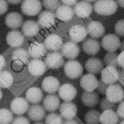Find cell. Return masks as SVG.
I'll return each mask as SVG.
<instances>
[{
    "label": "cell",
    "mask_w": 124,
    "mask_h": 124,
    "mask_svg": "<svg viewBox=\"0 0 124 124\" xmlns=\"http://www.w3.org/2000/svg\"><path fill=\"white\" fill-rule=\"evenodd\" d=\"M124 101H122L121 102H120V104L118 105L117 108V111H116V113L117 115L122 118H124Z\"/></svg>",
    "instance_id": "cell-44"
},
{
    "label": "cell",
    "mask_w": 124,
    "mask_h": 124,
    "mask_svg": "<svg viewBox=\"0 0 124 124\" xmlns=\"http://www.w3.org/2000/svg\"><path fill=\"white\" fill-rule=\"evenodd\" d=\"M59 97L65 101H71L77 95V90L70 83H64L61 86L58 90Z\"/></svg>",
    "instance_id": "cell-13"
},
{
    "label": "cell",
    "mask_w": 124,
    "mask_h": 124,
    "mask_svg": "<svg viewBox=\"0 0 124 124\" xmlns=\"http://www.w3.org/2000/svg\"><path fill=\"white\" fill-rule=\"evenodd\" d=\"M34 124H43L42 123H35Z\"/></svg>",
    "instance_id": "cell-55"
},
{
    "label": "cell",
    "mask_w": 124,
    "mask_h": 124,
    "mask_svg": "<svg viewBox=\"0 0 124 124\" xmlns=\"http://www.w3.org/2000/svg\"><path fill=\"white\" fill-rule=\"evenodd\" d=\"M42 9V3L39 0H23L21 5L22 13L28 16H36Z\"/></svg>",
    "instance_id": "cell-3"
},
{
    "label": "cell",
    "mask_w": 124,
    "mask_h": 124,
    "mask_svg": "<svg viewBox=\"0 0 124 124\" xmlns=\"http://www.w3.org/2000/svg\"><path fill=\"white\" fill-rule=\"evenodd\" d=\"M43 105L45 110L54 112L57 110L60 107V98L56 94H48L44 97Z\"/></svg>",
    "instance_id": "cell-19"
},
{
    "label": "cell",
    "mask_w": 124,
    "mask_h": 124,
    "mask_svg": "<svg viewBox=\"0 0 124 124\" xmlns=\"http://www.w3.org/2000/svg\"><path fill=\"white\" fill-rule=\"evenodd\" d=\"M7 1L11 4H17L21 2L22 0H6Z\"/></svg>",
    "instance_id": "cell-49"
},
{
    "label": "cell",
    "mask_w": 124,
    "mask_h": 124,
    "mask_svg": "<svg viewBox=\"0 0 124 124\" xmlns=\"http://www.w3.org/2000/svg\"><path fill=\"white\" fill-rule=\"evenodd\" d=\"M83 51L90 56H94L98 53L100 48V45L98 41L93 38H88L82 43Z\"/></svg>",
    "instance_id": "cell-25"
},
{
    "label": "cell",
    "mask_w": 124,
    "mask_h": 124,
    "mask_svg": "<svg viewBox=\"0 0 124 124\" xmlns=\"http://www.w3.org/2000/svg\"><path fill=\"white\" fill-rule=\"evenodd\" d=\"M119 124H124V121H122L121 123H120Z\"/></svg>",
    "instance_id": "cell-54"
},
{
    "label": "cell",
    "mask_w": 124,
    "mask_h": 124,
    "mask_svg": "<svg viewBox=\"0 0 124 124\" xmlns=\"http://www.w3.org/2000/svg\"><path fill=\"white\" fill-rule=\"evenodd\" d=\"M104 64L107 66H112L115 67L118 66L117 55L115 52H108L104 57Z\"/></svg>",
    "instance_id": "cell-35"
},
{
    "label": "cell",
    "mask_w": 124,
    "mask_h": 124,
    "mask_svg": "<svg viewBox=\"0 0 124 124\" xmlns=\"http://www.w3.org/2000/svg\"><path fill=\"white\" fill-rule=\"evenodd\" d=\"M55 14L49 10H44L38 16V24L42 28H49L55 23Z\"/></svg>",
    "instance_id": "cell-15"
},
{
    "label": "cell",
    "mask_w": 124,
    "mask_h": 124,
    "mask_svg": "<svg viewBox=\"0 0 124 124\" xmlns=\"http://www.w3.org/2000/svg\"><path fill=\"white\" fill-rule=\"evenodd\" d=\"M12 58L14 62H21L23 64H27L29 62L28 51L22 47L16 48L13 52Z\"/></svg>",
    "instance_id": "cell-32"
},
{
    "label": "cell",
    "mask_w": 124,
    "mask_h": 124,
    "mask_svg": "<svg viewBox=\"0 0 124 124\" xmlns=\"http://www.w3.org/2000/svg\"><path fill=\"white\" fill-rule=\"evenodd\" d=\"M14 82V78L11 73L7 70L0 71V88H8Z\"/></svg>",
    "instance_id": "cell-33"
},
{
    "label": "cell",
    "mask_w": 124,
    "mask_h": 124,
    "mask_svg": "<svg viewBox=\"0 0 124 124\" xmlns=\"http://www.w3.org/2000/svg\"><path fill=\"white\" fill-rule=\"evenodd\" d=\"M85 0L86 1H88V2H93V1H95L96 0Z\"/></svg>",
    "instance_id": "cell-53"
},
{
    "label": "cell",
    "mask_w": 124,
    "mask_h": 124,
    "mask_svg": "<svg viewBox=\"0 0 124 124\" xmlns=\"http://www.w3.org/2000/svg\"><path fill=\"white\" fill-rule=\"evenodd\" d=\"M100 108L102 112L107 109L115 110L116 108V104L109 101L106 97H104L100 102Z\"/></svg>",
    "instance_id": "cell-38"
},
{
    "label": "cell",
    "mask_w": 124,
    "mask_h": 124,
    "mask_svg": "<svg viewBox=\"0 0 124 124\" xmlns=\"http://www.w3.org/2000/svg\"><path fill=\"white\" fill-rule=\"evenodd\" d=\"M80 49L79 46L73 41H68L62 45L61 54L62 56L69 60H74L79 54Z\"/></svg>",
    "instance_id": "cell-6"
},
{
    "label": "cell",
    "mask_w": 124,
    "mask_h": 124,
    "mask_svg": "<svg viewBox=\"0 0 124 124\" xmlns=\"http://www.w3.org/2000/svg\"><path fill=\"white\" fill-rule=\"evenodd\" d=\"M28 52L31 57L34 59H40L45 56L46 53V49L43 43L35 41L30 44Z\"/></svg>",
    "instance_id": "cell-22"
},
{
    "label": "cell",
    "mask_w": 124,
    "mask_h": 124,
    "mask_svg": "<svg viewBox=\"0 0 124 124\" xmlns=\"http://www.w3.org/2000/svg\"><path fill=\"white\" fill-rule=\"evenodd\" d=\"M13 120L12 112L8 109H0V124H10Z\"/></svg>",
    "instance_id": "cell-36"
},
{
    "label": "cell",
    "mask_w": 124,
    "mask_h": 124,
    "mask_svg": "<svg viewBox=\"0 0 124 124\" xmlns=\"http://www.w3.org/2000/svg\"><path fill=\"white\" fill-rule=\"evenodd\" d=\"M87 35V30L81 25L78 24L72 26L69 31V36L72 41L78 43L83 41Z\"/></svg>",
    "instance_id": "cell-11"
},
{
    "label": "cell",
    "mask_w": 124,
    "mask_h": 124,
    "mask_svg": "<svg viewBox=\"0 0 124 124\" xmlns=\"http://www.w3.org/2000/svg\"><path fill=\"white\" fill-rule=\"evenodd\" d=\"M74 11L70 6L62 5L56 9L55 16L61 21L67 22L71 20L74 16Z\"/></svg>",
    "instance_id": "cell-29"
},
{
    "label": "cell",
    "mask_w": 124,
    "mask_h": 124,
    "mask_svg": "<svg viewBox=\"0 0 124 124\" xmlns=\"http://www.w3.org/2000/svg\"><path fill=\"white\" fill-rule=\"evenodd\" d=\"M93 11L92 5L88 1L81 0L76 3L74 7V13L80 18L88 17Z\"/></svg>",
    "instance_id": "cell-14"
},
{
    "label": "cell",
    "mask_w": 124,
    "mask_h": 124,
    "mask_svg": "<svg viewBox=\"0 0 124 124\" xmlns=\"http://www.w3.org/2000/svg\"><path fill=\"white\" fill-rule=\"evenodd\" d=\"M101 113L96 109H90L85 115L84 120L87 124H99Z\"/></svg>",
    "instance_id": "cell-34"
},
{
    "label": "cell",
    "mask_w": 124,
    "mask_h": 124,
    "mask_svg": "<svg viewBox=\"0 0 124 124\" xmlns=\"http://www.w3.org/2000/svg\"><path fill=\"white\" fill-rule=\"evenodd\" d=\"M103 66L104 64L102 61L96 57L88 59L85 64V67L87 71L93 75H96L100 73Z\"/></svg>",
    "instance_id": "cell-24"
},
{
    "label": "cell",
    "mask_w": 124,
    "mask_h": 124,
    "mask_svg": "<svg viewBox=\"0 0 124 124\" xmlns=\"http://www.w3.org/2000/svg\"><path fill=\"white\" fill-rule=\"evenodd\" d=\"M118 5L114 0H97L93 4V10L98 15L110 16L115 13Z\"/></svg>",
    "instance_id": "cell-1"
},
{
    "label": "cell",
    "mask_w": 124,
    "mask_h": 124,
    "mask_svg": "<svg viewBox=\"0 0 124 124\" xmlns=\"http://www.w3.org/2000/svg\"><path fill=\"white\" fill-rule=\"evenodd\" d=\"M86 30L87 34L93 38H98L102 36L105 32V29L103 25L97 21L90 22L88 24Z\"/></svg>",
    "instance_id": "cell-23"
},
{
    "label": "cell",
    "mask_w": 124,
    "mask_h": 124,
    "mask_svg": "<svg viewBox=\"0 0 124 124\" xmlns=\"http://www.w3.org/2000/svg\"><path fill=\"white\" fill-rule=\"evenodd\" d=\"M124 51H123L118 56H117V63L118 65H119L120 67H122L123 69L124 68Z\"/></svg>",
    "instance_id": "cell-45"
},
{
    "label": "cell",
    "mask_w": 124,
    "mask_h": 124,
    "mask_svg": "<svg viewBox=\"0 0 124 124\" xmlns=\"http://www.w3.org/2000/svg\"><path fill=\"white\" fill-rule=\"evenodd\" d=\"M46 66L44 62L39 59H34L28 63L29 73L33 76L42 75L46 71Z\"/></svg>",
    "instance_id": "cell-12"
},
{
    "label": "cell",
    "mask_w": 124,
    "mask_h": 124,
    "mask_svg": "<svg viewBox=\"0 0 124 124\" xmlns=\"http://www.w3.org/2000/svg\"><path fill=\"white\" fill-rule=\"evenodd\" d=\"M5 22L8 27L12 29H16L22 25L23 18L22 16L18 13L11 12L6 15Z\"/></svg>",
    "instance_id": "cell-28"
},
{
    "label": "cell",
    "mask_w": 124,
    "mask_h": 124,
    "mask_svg": "<svg viewBox=\"0 0 124 124\" xmlns=\"http://www.w3.org/2000/svg\"><path fill=\"white\" fill-rule=\"evenodd\" d=\"M44 45L46 49L53 51H57L62 48L63 42L62 39L59 35L52 33L46 37Z\"/></svg>",
    "instance_id": "cell-20"
},
{
    "label": "cell",
    "mask_w": 124,
    "mask_h": 124,
    "mask_svg": "<svg viewBox=\"0 0 124 124\" xmlns=\"http://www.w3.org/2000/svg\"><path fill=\"white\" fill-rule=\"evenodd\" d=\"M8 8V5L5 0H0V15L5 13Z\"/></svg>",
    "instance_id": "cell-43"
},
{
    "label": "cell",
    "mask_w": 124,
    "mask_h": 124,
    "mask_svg": "<svg viewBox=\"0 0 124 124\" xmlns=\"http://www.w3.org/2000/svg\"><path fill=\"white\" fill-rule=\"evenodd\" d=\"M80 85L85 91H93L96 89L98 85V80L94 75L90 73L87 74L81 78Z\"/></svg>",
    "instance_id": "cell-18"
},
{
    "label": "cell",
    "mask_w": 124,
    "mask_h": 124,
    "mask_svg": "<svg viewBox=\"0 0 124 124\" xmlns=\"http://www.w3.org/2000/svg\"><path fill=\"white\" fill-rule=\"evenodd\" d=\"M106 98L112 103H117L123 101L124 92L123 88L118 84H111L108 86L106 92Z\"/></svg>",
    "instance_id": "cell-4"
},
{
    "label": "cell",
    "mask_w": 124,
    "mask_h": 124,
    "mask_svg": "<svg viewBox=\"0 0 124 124\" xmlns=\"http://www.w3.org/2000/svg\"><path fill=\"white\" fill-rule=\"evenodd\" d=\"M62 124H78V123L73 119H68L65 120L62 122Z\"/></svg>",
    "instance_id": "cell-48"
},
{
    "label": "cell",
    "mask_w": 124,
    "mask_h": 124,
    "mask_svg": "<svg viewBox=\"0 0 124 124\" xmlns=\"http://www.w3.org/2000/svg\"><path fill=\"white\" fill-rule=\"evenodd\" d=\"M2 97V93L1 91V90L0 89V100L1 99Z\"/></svg>",
    "instance_id": "cell-52"
},
{
    "label": "cell",
    "mask_w": 124,
    "mask_h": 124,
    "mask_svg": "<svg viewBox=\"0 0 124 124\" xmlns=\"http://www.w3.org/2000/svg\"><path fill=\"white\" fill-rule=\"evenodd\" d=\"M45 123L46 124H62V118L58 113L50 112L46 116Z\"/></svg>",
    "instance_id": "cell-37"
},
{
    "label": "cell",
    "mask_w": 124,
    "mask_h": 124,
    "mask_svg": "<svg viewBox=\"0 0 124 124\" xmlns=\"http://www.w3.org/2000/svg\"><path fill=\"white\" fill-rule=\"evenodd\" d=\"M43 95L42 91L39 88L32 87L26 91V99L32 104H37L42 100Z\"/></svg>",
    "instance_id": "cell-27"
},
{
    "label": "cell",
    "mask_w": 124,
    "mask_h": 124,
    "mask_svg": "<svg viewBox=\"0 0 124 124\" xmlns=\"http://www.w3.org/2000/svg\"><path fill=\"white\" fill-rule=\"evenodd\" d=\"M27 114L31 121L39 122L44 118L46 115V110L42 106L33 104L29 107Z\"/></svg>",
    "instance_id": "cell-21"
},
{
    "label": "cell",
    "mask_w": 124,
    "mask_h": 124,
    "mask_svg": "<svg viewBox=\"0 0 124 124\" xmlns=\"http://www.w3.org/2000/svg\"><path fill=\"white\" fill-rule=\"evenodd\" d=\"M24 40L23 34L18 30L10 31L6 36L7 43L10 46L14 48L20 47L23 44Z\"/></svg>",
    "instance_id": "cell-16"
},
{
    "label": "cell",
    "mask_w": 124,
    "mask_h": 124,
    "mask_svg": "<svg viewBox=\"0 0 124 124\" xmlns=\"http://www.w3.org/2000/svg\"><path fill=\"white\" fill-rule=\"evenodd\" d=\"M43 6L49 11H54L60 5V0H42Z\"/></svg>",
    "instance_id": "cell-39"
},
{
    "label": "cell",
    "mask_w": 124,
    "mask_h": 124,
    "mask_svg": "<svg viewBox=\"0 0 124 124\" xmlns=\"http://www.w3.org/2000/svg\"><path fill=\"white\" fill-rule=\"evenodd\" d=\"M119 116L114 110L107 109L101 114L100 123L101 124H117Z\"/></svg>",
    "instance_id": "cell-31"
},
{
    "label": "cell",
    "mask_w": 124,
    "mask_h": 124,
    "mask_svg": "<svg viewBox=\"0 0 124 124\" xmlns=\"http://www.w3.org/2000/svg\"><path fill=\"white\" fill-rule=\"evenodd\" d=\"M12 124H30V123L27 118L24 116H17L13 120Z\"/></svg>",
    "instance_id": "cell-42"
},
{
    "label": "cell",
    "mask_w": 124,
    "mask_h": 124,
    "mask_svg": "<svg viewBox=\"0 0 124 124\" xmlns=\"http://www.w3.org/2000/svg\"><path fill=\"white\" fill-rule=\"evenodd\" d=\"M59 112L61 116L65 120L72 119L77 113L76 105L71 101H65L59 107Z\"/></svg>",
    "instance_id": "cell-10"
},
{
    "label": "cell",
    "mask_w": 124,
    "mask_h": 124,
    "mask_svg": "<svg viewBox=\"0 0 124 124\" xmlns=\"http://www.w3.org/2000/svg\"><path fill=\"white\" fill-rule=\"evenodd\" d=\"M116 1L122 8H124V0H116Z\"/></svg>",
    "instance_id": "cell-50"
},
{
    "label": "cell",
    "mask_w": 124,
    "mask_h": 124,
    "mask_svg": "<svg viewBox=\"0 0 124 124\" xmlns=\"http://www.w3.org/2000/svg\"><path fill=\"white\" fill-rule=\"evenodd\" d=\"M109 85L104 83L101 79L98 80V85L96 87L97 92L101 94H105L106 90Z\"/></svg>",
    "instance_id": "cell-41"
},
{
    "label": "cell",
    "mask_w": 124,
    "mask_h": 124,
    "mask_svg": "<svg viewBox=\"0 0 124 124\" xmlns=\"http://www.w3.org/2000/svg\"><path fill=\"white\" fill-rule=\"evenodd\" d=\"M64 60L61 53L53 51L49 53L45 59V63L49 68L56 69L59 68L64 64Z\"/></svg>",
    "instance_id": "cell-8"
},
{
    "label": "cell",
    "mask_w": 124,
    "mask_h": 124,
    "mask_svg": "<svg viewBox=\"0 0 124 124\" xmlns=\"http://www.w3.org/2000/svg\"><path fill=\"white\" fill-rule=\"evenodd\" d=\"M65 75L71 79L80 78L83 73V67L77 61L71 60L66 62L64 65Z\"/></svg>",
    "instance_id": "cell-2"
},
{
    "label": "cell",
    "mask_w": 124,
    "mask_h": 124,
    "mask_svg": "<svg viewBox=\"0 0 124 124\" xmlns=\"http://www.w3.org/2000/svg\"><path fill=\"white\" fill-rule=\"evenodd\" d=\"M78 0H61L63 5L68 6H72L76 4Z\"/></svg>",
    "instance_id": "cell-46"
},
{
    "label": "cell",
    "mask_w": 124,
    "mask_h": 124,
    "mask_svg": "<svg viewBox=\"0 0 124 124\" xmlns=\"http://www.w3.org/2000/svg\"><path fill=\"white\" fill-rule=\"evenodd\" d=\"M119 47H120V48L122 49V51H124V41H123L122 43H121Z\"/></svg>",
    "instance_id": "cell-51"
},
{
    "label": "cell",
    "mask_w": 124,
    "mask_h": 124,
    "mask_svg": "<svg viewBox=\"0 0 124 124\" xmlns=\"http://www.w3.org/2000/svg\"><path fill=\"white\" fill-rule=\"evenodd\" d=\"M21 30L23 34L27 37L35 36L40 30L38 23L33 20H27L22 24Z\"/></svg>",
    "instance_id": "cell-26"
},
{
    "label": "cell",
    "mask_w": 124,
    "mask_h": 124,
    "mask_svg": "<svg viewBox=\"0 0 124 124\" xmlns=\"http://www.w3.org/2000/svg\"><path fill=\"white\" fill-rule=\"evenodd\" d=\"M60 87L58 79L53 76L45 77L42 82V88L45 92L49 94L54 93L57 92Z\"/></svg>",
    "instance_id": "cell-17"
},
{
    "label": "cell",
    "mask_w": 124,
    "mask_h": 124,
    "mask_svg": "<svg viewBox=\"0 0 124 124\" xmlns=\"http://www.w3.org/2000/svg\"><path fill=\"white\" fill-rule=\"evenodd\" d=\"M81 101L85 106L93 107L98 104L99 101V96L96 91H84L81 95Z\"/></svg>",
    "instance_id": "cell-30"
},
{
    "label": "cell",
    "mask_w": 124,
    "mask_h": 124,
    "mask_svg": "<svg viewBox=\"0 0 124 124\" xmlns=\"http://www.w3.org/2000/svg\"><path fill=\"white\" fill-rule=\"evenodd\" d=\"M29 106V102L25 98L17 97L12 101L10 108L12 112L15 114L21 115L27 111Z\"/></svg>",
    "instance_id": "cell-9"
},
{
    "label": "cell",
    "mask_w": 124,
    "mask_h": 124,
    "mask_svg": "<svg viewBox=\"0 0 124 124\" xmlns=\"http://www.w3.org/2000/svg\"><path fill=\"white\" fill-rule=\"evenodd\" d=\"M6 65V62L5 58L3 56L0 55V71L5 68Z\"/></svg>",
    "instance_id": "cell-47"
},
{
    "label": "cell",
    "mask_w": 124,
    "mask_h": 124,
    "mask_svg": "<svg viewBox=\"0 0 124 124\" xmlns=\"http://www.w3.org/2000/svg\"><path fill=\"white\" fill-rule=\"evenodd\" d=\"M120 44L121 41L119 37L113 33L106 34L101 41L102 47L108 52H115L119 48Z\"/></svg>",
    "instance_id": "cell-5"
},
{
    "label": "cell",
    "mask_w": 124,
    "mask_h": 124,
    "mask_svg": "<svg viewBox=\"0 0 124 124\" xmlns=\"http://www.w3.org/2000/svg\"><path fill=\"white\" fill-rule=\"evenodd\" d=\"M101 80L108 85L115 83L119 79L118 70L116 67L107 66L101 71Z\"/></svg>",
    "instance_id": "cell-7"
},
{
    "label": "cell",
    "mask_w": 124,
    "mask_h": 124,
    "mask_svg": "<svg viewBox=\"0 0 124 124\" xmlns=\"http://www.w3.org/2000/svg\"><path fill=\"white\" fill-rule=\"evenodd\" d=\"M124 19H122L119 20L115 24L114 30L115 33L117 35L120 37H123L124 35Z\"/></svg>",
    "instance_id": "cell-40"
}]
</instances>
